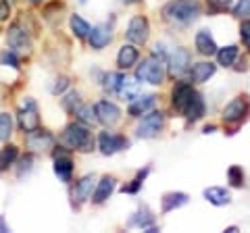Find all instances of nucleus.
Masks as SVG:
<instances>
[{"mask_svg":"<svg viewBox=\"0 0 250 233\" xmlns=\"http://www.w3.org/2000/svg\"><path fill=\"white\" fill-rule=\"evenodd\" d=\"M194 85L192 81H175L173 90H171V106H173V111L184 115L188 102H190V98L194 96Z\"/></svg>","mask_w":250,"mask_h":233,"instance_id":"obj_12","label":"nucleus"},{"mask_svg":"<svg viewBox=\"0 0 250 233\" xmlns=\"http://www.w3.org/2000/svg\"><path fill=\"white\" fill-rule=\"evenodd\" d=\"M113 42V29L106 23H100V25L92 27V32L88 36V44L92 50H103L108 44Z\"/></svg>","mask_w":250,"mask_h":233,"instance_id":"obj_16","label":"nucleus"},{"mask_svg":"<svg viewBox=\"0 0 250 233\" xmlns=\"http://www.w3.org/2000/svg\"><path fill=\"white\" fill-rule=\"evenodd\" d=\"M138 60H140V50L134 44H123L119 52H117V67H119L121 71H127V69L136 67Z\"/></svg>","mask_w":250,"mask_h":233,"instance_id":"obj_19","label":"nucleus"},{"mask_svg":"<svg viewBox=\"0 0 250 233\" xmlns=\"http://www.w3.org/2000/svg\"><path fill=\"white\" fill-rule=\"evenodd\" d=\"M163 21L169 23L171 27L186 29L190 27L194 21H198L202 15L200 0H169V2L161 9Z\"/></svg>","mask_w":250,"mask_h":233,"instance_id":"obj_1","label":"nucleus"},{"mask_svg":"<svg viewBox=\"0 0 250 233\" xmlns=\"http://www.w3.org/2000/svg\"><path fill=\"white\" fill-rule=\"evenodd\" d=\"M127 146H129V139L125 136L111 134V131H100L98 136V148L104 156H113V154L121 150H127Z\"/></svg>","mask_w":250,"mask_h":233,"instance_id":"obj_10","label":"nucleus"},{"mask_svg":"<svg viewBox=\"0 0 250 233\" xmlns=\"http://www.w3.org/2000/svg\"><path fill=\"white\" fill-rule=\"evenodd\" d=\"M233 0H207V9L210 15H219V13H225L228 9H231Z\"/></svg>","mask_w":250,"mask_h":233,"instance_id":"obj_38","label":"nucleus"},{"mask_svg":"<svg viewBox=\"0 0 250 233\" xmlns=\"http://www.w3.org/2000/svg\"><path fill=\"white\" fill-rule=\"evenodd\" d=\"M202 196H205V200L210 202L213 206H228V204H231V194H229V190L219 188V185L207 188L205 192H202Z\"/></svg>","mask_w":250,"mask_h":233,"instance_id":"obj_25","label":"nucleus"},{"mask_svg":"<svg viewBox=\"0 0 250 233\" xmlns=\"http://www.w3.org/2000/svg\"><path fill=\"white\" fill-rule=\"evenodd\" d=\"M11 2H13V0H11Z\"/></svg>","mask_w":250,"mask_h":233,"instance_id":"obj_48","label":"nucleus"},{"mask_svg":"<svg viewBox=\"0 0 250 233\" xmlns=\"http://www.w3.org/2000/svg\"><path fill=\"white\" fill-rule=\"evenodd\" d=\"M228 181H229L231 188H238V190L244 188V171H242V167L231 165L228 169Z\"/></svg>","mask_w":250,"mask_h":233,"instance_id":"obj_35","label":"nucleus"},{"mask_svg":"<svg viewBox=\"0 0 250 233\" xmlns=\"http://www.w3.org/2000/svg\"><path fill=\"white\" fill-rule=\"evenodd\" d=\"M140 83H142V81H140L136 75L134 77L123 75V79L119 83V90H117V96L129 102V100H134L136 96H140Z\"/></svg>","mask_w":250,"mask_h":233,"instance_id":"obj_24","label":"nucleus"},{"mask_svg":"<svg viewBox=\"0 0 250 233\" xmlns=\"http://www.w3.org/2000/svg\"><path fill=\"white\" fill-rule=\"evenodd\" d=\"M188 202H190L188 194H184V192H169V194H165V196H163V200H161V213H163V214H169V213L177 211V208L186 206Z\"/></svg>","mask_w":250,"mask_h":233,"instance_id":"obj_22","label":"nucleus"},{"mask_svg":"<svg viewBox=\"0 0 250 233\" xmlns=\"http://www.w3.org/2000/svg\"><path fill=\"white\" fill-rule=\"evenodd\" d=\"M148 173H150V167H146L144 171H140V173L134 177V179H131V183L123 185V188H121V192H123V194H138L140 190H142L144 179L148 177Z\"/></svg>","mask_w":250,"mask_h":233,"instance_id":"obj_33","label":"nucleus"},{"mask_svg":"<svg viewBox=\"0 0 250 233\" xmlns=\"http://www.w3.org/2000/svg\"><path fill=\"white\" fill-rule=\"evenodd\" d=\"M52 156H54L52 171H54V175L59 177V181H62V183H71L75 165H73V158L67 154V148L62 150V146H61L59 150H54V152H52Z\"/></svg>","mask_w":250,"mask_h":233,"instance_id":"obj_8","label":"nucleus"},{"mask_svg":"<svg viewBox=\"0 0 250 233\" xmlns=\"http://www.w3.org/2000/svg\"><path fill=\"white\" fill-rule=\"evenodd\" d=\"M27 2H29V4H42L44 0H27Z\"/></svg>","mask_w":250,"mask_h":233,"instance_id":"obj_46","label":"nucleus"},{"mask_svg":"<svg viewBox=\"0 0 250 233\" xmlns=\"http://www.w3.org/2000/svg\"><path fill=\"white\" fill-rule=\"evenodd\" d=\"M11 19V0H0V23Z\"/></svg>","mask_w":250,"mask_h":233,"instance_id":"obj_42","label":"nucleus"},{"mask_svg":"<svg viewBox=\"0 0 250 233\" xmlns=\"http://www.w3.org/2000/svg\"><path fill=\"white\" fill-rule=\"evenodd\" d=\"M194 46H196V52L202 54V57H213L219 50L215 38L208 29H198L196 36H194Z\"/></svg>","mask_w":250,"mask_h":233,"instance_id":"obj_18","label":"nucleus"},{"mask_svg":"<svg viewBox=\"0 0 250 233\" xmlns=\"http://www.w3.org/2000/svg\"><path fill=\"white\" fill-rule=\"evenodd\" d=\"M154 106H156V96L154 94H140L134 100H129L127 113H129V116H134V119H140L142 115L154 111Z\"/></svg>","mask_w":250,"mask_h":233,"instance_id":"obj_17","label":"nucleus"},{"mask_svg":"<svg viewBox=\"0 0 250 233\" xmlns=\"http://www.w3.org/2000/svg\"><path fill=\"white\" fill-rule=\"evenodd\" d=\"M54 136L50 134V131H46V129H40L38 127L36 131H31V134H25V144H27V148L29 152H48L50 148H54Z\"/></svg>","mask_w":250,"mask_h":233,"instance_id":"obj_13","label":"nucleus"},{"mask_svg":"<svg viewBox=\"0 0 250 233\" xmlns=\"http://www.w3.org/2000/svg\"><path fill=\"white\" fill-rule=\"evenodd\" d=\"M233 17L250 19V0H238V2L233 4Z\"/></svg>","mask_w":250,"mask_h":233,"instance_id":"obj_39","label":"nucleus"},{"mask_svg":"<svg viewBox=\"0 0 250 233\" xmlns=\"http://www.w3.org/2000/svg\"><path fill=\"white\" fill-rule=\"evenodd\" d=\"M125 38L134 44H146L148 38H150V23L144 15H136L131 17L127 23V29H125Z\"/></svg>","mask_w":250,"mask_h":233,"instance_id":"obj_9","label":"nucleus"},{"mask_svg":"<svg viewBox=\"0 0 250 233\" xmlns=\"http://www.w3.org/2000/svg\"><path fill=\"white\" fill-rule=\"evenodd\" d=\"M121 4H125V6H131V4H138V2H142V0H119Z\"/></svg>","mask_w":250,"mask_h":233,"instance_id":"obj_43","label":"nucleus"},{"mask_svg":"<svg viewBox=\"0 0 250 233\" xmlns=\"http://www.w3.org/2000/svg\"><path fill=\"white\" fill-rule=\"evenodd\" d=\"M2 231H9V225H6V223H4V219L0 216V233H2Z\"/></svg>","mask_w":250,"mask_h":233,"instance_id":"obj_44","label":"nucleus"},{"mask_svg":"<svg viewBox=\"0 0 250 233\" xmlns=\"http://www.w3.org/2000/svg\"><path fill=\"white\" fill-rule=\"evenodd\" d=\"M169 69L167 73L173 77V79H182L184 75L190 73V67H192V54L188 48L179 46V48H173L169 54Z\"/></svg>","mask_w":250,"mask_h":233,"instance_id":"obj_6","label":"nucleus"},{"mask_svg":"<svg viewBox=\"0 0 250 233\" xmlns=\"http://www.w3.org/2000/svg\"><path fill=\"white\" fill-rule=\"evenodd\" d=\"M240 38L242 42H244V46L250 50V19H242L240 23Z\"/></svg>","mask_w":250,"mask_h":233,"instance_id":"obj_41","label":"nucleus"},{"mask_svg":"<svg viewBox=\"0 0 250 233\" xmlns=\"http://www.w3.org/2000/svg\"><path fill=\"white\" fill-rule=\"evenodd\" d=\"M94 188H96V177L94 175H83L80 181H75V188L71 192V198L75 202V206H82L83 202L92 200Z\"/></svg>","mask_w":250,"mask_h":233,"instance_id":"obj_15","label":"nucleus"},{"mask_svg":"<svg viewBox=\"0 0 250 233\" xmlns=\"http://www.w3.org/2000/svg\"><path fill=\"white\" fill-rule=\"evenodd\" d=\"M115 185H117V179H115V177L104 175L103 179L98 181L96 188H94V194H92V202H94V204H104V202L113 196Z\"/></svg>","mask_w":250,"mask_h":233,"instance_id":"obj_21","label":"nucleus"},{"mask_svg":"<svg viewBox=\"0 0 250 233\" xmlns=\"http://www.w3.org/2000/svg\"><path fill=\"white\" fill-rule=\"evenodd\" d=\"M15 129V121L13 115L9 113H0V142H9Z\"/></svg>","mask_w":250,"mask_h":233,"instance_id":"obj_32","label":"nucleus"},{"mask_svg":"<svg viewBox=\"0 0 250 233\" xmlns=\"http://www.w3.org/2000/svg\"><path fill=\"white\" fill-rule=\"evenodd\" d=\"M6 42H9V46L15 52H29L31 50V38L21 23L9 25V29H6Z\"/></svg>","mask_w":250,"mask_h":233,"instance_id":"obj_11","label":"nucleus"},{"mask_svg":"<svg viewBox=\"0 0 250 233\" xmlns=\"http://www.w3.org/2000/svg\"><path fill=\"white\" fill-rule=\"evenodd\" d=\"M82 106V98H80V92H69V94L62 98V108L69 113V115H75V111Z\"/></svg>","mask_w":250,"mask_h":233,"instance_id":"obj_37","label":"nucleus"},{"mask_svg":"<svg viewBox=\"0 0 250 233\" xmlns=\"http://www.w3.org/2000/svg\"><path fill=\"white\" fill-rule=\"evenodd\" d=\"M96 106V115H98V123L104 127H113L119 123L121 119V108L117 106L115 102H111V100H100Z\"/></svg>","mask_w":250,"mask_h":233,"instance_id":"obj_14","label":"nucleus"},{"mask_svg":"<svg viewBox=\"0 0 250 233\" xmlns=\"http://www.w3.org/2000/svg\"><path fill=\"white\" fill-rule=\"evenodd\" d=\"M238 57H240V48H238L236 44L223 46V48L217 50V63L221 65V67H225V69L233 67V63L238 60Z\"/></svg>","mask_w":250,"mask_h":233,"instance_id":"obj_27","label":"nucleus"},{"mask_svg":"<svg viewBox=\"0 0 250 233\" xmlns=\"http://www.w3.org/2000/svg\"><path fill=\"white\" fill-rule=\"evenodd\" d=\"M62 148L75 150V152H92L94 150V136L88 125H83L82 121H73L62 129L61 136Z\"/></svg>","mask_w":250,"mask_h":233,"instance_id":"obj_2","label":"nucleus"},{"mask_svg":"<svg viewBox=\"0 0 250 233\" xmlns=\"http://www.w3.org/2000/svg\"><path fill=\"white\" fill-rule=\"evenodd\" d=\"M69 77H65V75H61V77H57V79H54V83H52V88H50V92L54 96H59V94H62V92H65L67 88H69Z\"/></svg>","mask_w":250,"mask_h":233,"instance_id":"obj_40","label":"nucleus"},{"mask_svg":"<svg viewBox=\"0 0 250 233\" xmlns=\"http://www.w3.org/2000/svg\"><path fill=\"white\" fill-rule=\"evenodd\" d=\"M34 160H36L34 152H27L25 156L19 158V165H17V177H19V179H23L25 175L31 173V169H34Z\"/></svg>","mask_w":250,"mask_h":233,"instance_id":"obj_34","label":"nucleus"},{"mask_svg":"<svg viewBox=\"0 0 250 233\" xmlns=\"http://www.w3.org/2000/svg\"><path fill=\"white\" fill-rule=\"evenodd\" d=\"M207 113V104H205V98H202V94H198V92H194V96L190 98V102H188L186 111H184V116L188 123H196L200 121L202 116H205Z\"/></svg>","mask_w":250,"mask_h":233,"instance_id":"obj_20","label":"nucleus"},{"mask_svg":"<svg viewBox=\"0 0 250 233\" xmlns=\"http://www.w3.org/2000/svg\"><path fill=\"white\" fill-rule=\"evenodd\" d=\"M121 79H123V73H119V71H115V73H104L103 79H100V85H103L104 92H108V94H117Z\"/></svg>","mask_w":250,"mask_h":233,"instance_id":"obj_30","label":"nucleus"},{"mask_svg":"<svg viewBox=\"0 0 250 233\" xmlns=\"http://www.w3.org/2000/svg\"><path fill=\"white\" fill-rule=\"evenodd\" d=\"M17 123L23 134H31L40 127V113H38V104L34 98H25L17 113Z\"/></svg>","mask_w":250,"mask_h":233,"instance_id":"obj_7","label":"nucleus"},{"mask_svg":"<svg viewBox=\"0 0 250 233\" xmlns=\"http://www.w3.org/2000/svg\"><path fill=\"white\" fill-rule=\"evenodd\" d=\"M129 227H138V229H148V227H152L154 225V214L150 213V208H138V211L129 216V221H127Z\"/></svg>","mask_w":250,"mask_h":233,"instance_id":"obj_26","label":"nucleus"},{"mask_svg":"<svg viewBox=\"0 0 250 233\" xmlns=\"http://www.w3.org/2000/svg\"><path fill=\"white\" fill-rule=\"evenodd\" d=\"M213 131H215V125H207L205 127V134H213Z\"/></svg>","mask_w":250,"mask_h":233,"instance_id":"obj_45","label":"nucleus"},{"mask_svg":"<svg viewBox=\"0 0 250 233\" xmlns=\"http://www.w3.org/2000/svg\"><path fill=\"white\" fill-rule=\"evenodd\" d=\"M85 2H88V0H80V4H85Z\"/></svg>","mask_w":250,"mask_h":233,"instance_id":"obj_47","label":"nucleus"},{"mask_svg":"<svg viewBox=\"0 0 250 233\" xmlns=\"http://www.w3.org/2000/svg\"><path fill=\"white\" fill-rule=\"evenodd\" d=\"M165 129V113L161 111H150L142 116V121L136 127V136L142 139H152Z\"/></svg>","mask_w":250,"mask_h":233,"instance_id":"obj_5","label":"nucleus"},{"mask_svg":"<svg viewBox=\"0 0 250 233\" xmlns=\"http://www.w3.org/2000/svg\"><path fill=\"white\" fill-rule=\"evenodd\" d=\"M248 115H250V100H248V96H238L223 108L221 121H223L225 127H231L233 131H236L242 123L248 119Z\"/></svg>","mask_w":250,"mask_h":233,"instance_id":"obj_3","label":"nucleus"},{"mask_svg":"<svg viewBox=\"0 0 250 233\" xmlns=\"http://www.w3.org/2000/svg\"><path fill=\"white\" fill-rule=\"evenodd\" d=\"M75 119H77V121H82L83 125H88V127L96 125V123H98L96 106H94V104H82V106L75 111Z\"/></svg>","mask_w":250,"mask_h":233,"instance_id":"obj_29","label":"nucleus"},{"mask_svg":"<svg viewBox=\"0 0 250 233\" xmlns=\"http://www.w3.org/2000/svg\"><path fill=\"white\" fill-rule=\"evenodd\" d=\"M0 65L4 67H11V69H19L21 67V60H19V52H15L13 48L9 50H2L0 52Z\"/></svg>","mask_w":250,"mask_h":233,"instance_id":"obj_36","label":"nucleus"},{"mask_svg":"<svg viewBox=\"0 0 250 233\" xmlns=\"http://www.w3.org/2000/svg\"><path fill=\"white\" fill-rule=\"evenodd\" d=\"M165 60H161V58H156V57H148L144 58L142 63L138 65L136 69V77L142 83H150V85H161L163 81H165Z\"/></svg>","mask_w":250,"mask_h":233,"instance_id":"obj_4","label":"nucleus"},{"mask_svg":"<svg viewBox=\"0 0 250 233\" xmlns=\"http://www.w3.org/2000/svg\"><path fill=\"white\" fill-rule=\"evenodd\" d=\"M69 27H71V32L77 40H88V36L92 32L90 23L85 19H82L80 15H71V17H69Z\"/></svg>","mask_w":250,"mask_h":233,"instance_id":"obj_28","label":"nucleus"},{"mask_svg":"<svg viewBox=\"0 0 250 233\" xmlns=\"http://www.w3.org/2000/svg\"><path fill=\"white\" fill-rule=\"evenodd\" d=\"M217 67L213 63H208V60H202V63H194L190 67V81L192 83H205L208 81L210 77L215 75Z\"/></svg>","mask_w":250,"mask_h":233,"instance_id":"obj_23","label":"nucleus"},{"mask_svg":"<svg viewBox=\"0 0 250 233\" xmlns=\"http://www.w3.org/2000/svg\"><path fill=\"white\" fill-rule=\"evenodd\" d=\"M19 158V150H17V146H13L9 144L6 148L0 152V171H6L9 167L15 165V160Z\"/></svg>","mask_w":250,"mask_h":233,"instance_id":"obj_31","label":"nucleus"}]
</instances>
